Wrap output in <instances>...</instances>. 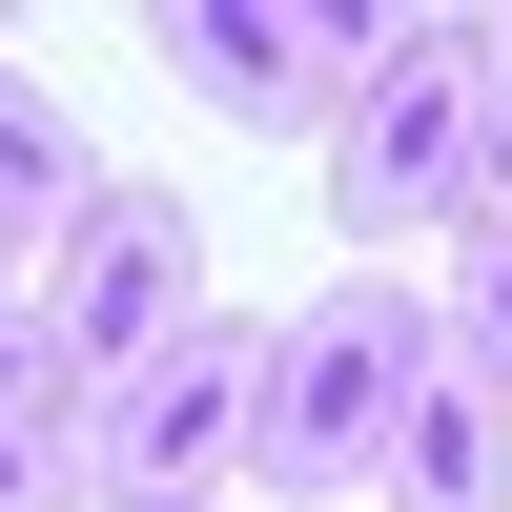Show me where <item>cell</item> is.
<instances>
[{
    "label": "cell",
    "mask_w": 512,
    "mask_h": 512,
    "mask_svg": "<svg viewBox=\"0 0 512 512\" xmlns=\"http://www.w3.org/2000/svg\"><path fill=\"white\" fill-rule=\"evenodd\" d=\"M431 369H451V328H431V287H410V267L308 287V308L267 328V451H246V472L349 512V472H390V431H410V390H431Z\"/></svg>",
    "instance_id": "1"
},
{
    "label": "cell",
    "mask_w": 512,
    "mask_h": 512,
    "mask_svg": "<svg viewBox=\"0 0 512 512\" xmlns=\"http://www.w3.org/2000/svg\"><path fill=\"white\" fill-rule=\"evenodd\" d=\"M472 164H492V21H390L349 82V123H328V226L410 246V226H472Z\"/></svg>",
    "instance_id": "2"
},
{
    "label": "cell",
    "mask_w": 512,
    "mask_h": 512,
    "mask_svg": "<svg viewBox=\"0 0 512 512\" xmlns=\"http://www.w3.org/2000/svg\"><path fill=\"white\" fill-rule=\"evenodd\" d=\"M267 451V328L205 308L185 349H144L123 390H82V472L103 512H226V472Z\"/></svg>",
    "instance_id": "3"
},
{
    "label": "cell",
    "mask_w": 512,
    "mask_h": 512,
    "mask_svg": "<svg viewBox=\"0 0 512 512\" xmlns=\"http://www.w3.org/2000/svg\"><path fill=\"white\" fill-rule=\"evenodd\" d=\"M41 328H62V369L82 390H123L144 349H185L205 328V226H185V185H103L62 246H41Z\"/></svg>",
    "instance_id": "4"
},
{
    "label": "cell",
    "mask_w": 512,
    "mask_h": 512,
    "mask_svg": "<svg viewBox=\"0 0 512 512\" xmlns=\"http://www.w3.org/2000/svg\"><path fill=\"white\" fill-rule=\"evenodd\" d=\"M369 41H390V21H369ZM369 41L349 21H287V0H164V82H185L205 123H246V144H328L349 82H369Z\"/></svg>",
    "instance_id": "5"
},
{
    "label": "cell",
    "mask_w": 512,
    "mask_h": 512,
    "mask_svg": "<svg viewBox=\"0 0 512 512\" xmlns=\"http://www.w3.org/2000/svg\"><path fill=\"white\" fill-rule=\"evenodd\" d=\"M369 492H390V512H512V390H472V369H431Z\"/></svg>",
    "instance_id": "6"
},
{
    "label": "cell",
    "mask_w": 512,
    "mask_h": 512,
    "mask_svg": "<svg viewBox=\"0 0 512 512\" xmlns=\"http://www.w3.org/2000/svg\"><path fill=\"white\" fill-rule=\"evenodd\" d=\"M82 205H103V164H82V123L21 82V41H0V246H62Z\"/></svg>",
    "instance_id": "7"
},
{
    "label": "cell",
    "mask_w": 512,
    "mask_h": 512,
    "mask_svg": "<svg viewBox=\"0 0 512 512\" xmlns=\"http://www.w3.org/2000/svg\"><path fill=\"white\" fill-rule=\"evenodd\" d=\"M431 328H451V369H472V390H512V205H472V226H451Z\"/></svg>",
    "instance_id": "8"
},
{
    "label": "cell",
    "mask_w": 512,
    "mask_h": 512,
    "mask_svg": "<svg viewBox=\"0 0 512 512\" xmlns=\"http://www.w3.org/2000/svg\"><path fill=\"white\" fill-rule=\"evenodd\" d=\"M0 512H103V472H82V431H0Z\"/></svg>",
    "instance_id": "9"
},
{
    "label": "cell",
    "mask_w": 512,
    "mask_h": 512,
    "mask_svg": "<svg viewBox=\"0 0 512 512\" xmlns=\"http://www.w3.org/2000/svg\"><path fill=\"white\" fill-rule=\"evenodd\" d=\"M472 205H512V82H492V164H472Z\"/></svg>",
    "instance_id": "10"
},
{
    "label": "cell",
    "mask_w": 512,
    "mask_h": 512,
    "mask_svg": "<svg viewBox=\"0 0 512 512\" xmlns=\"http://www.w3.org/2000/svg\"><path fill=\"white\" fill-rule=\"evenodd\" d=\"M21 287H41V267H21V246H0V308H21Z\"/></svg>",
    "instance_id": "11"
}]
</instances>
